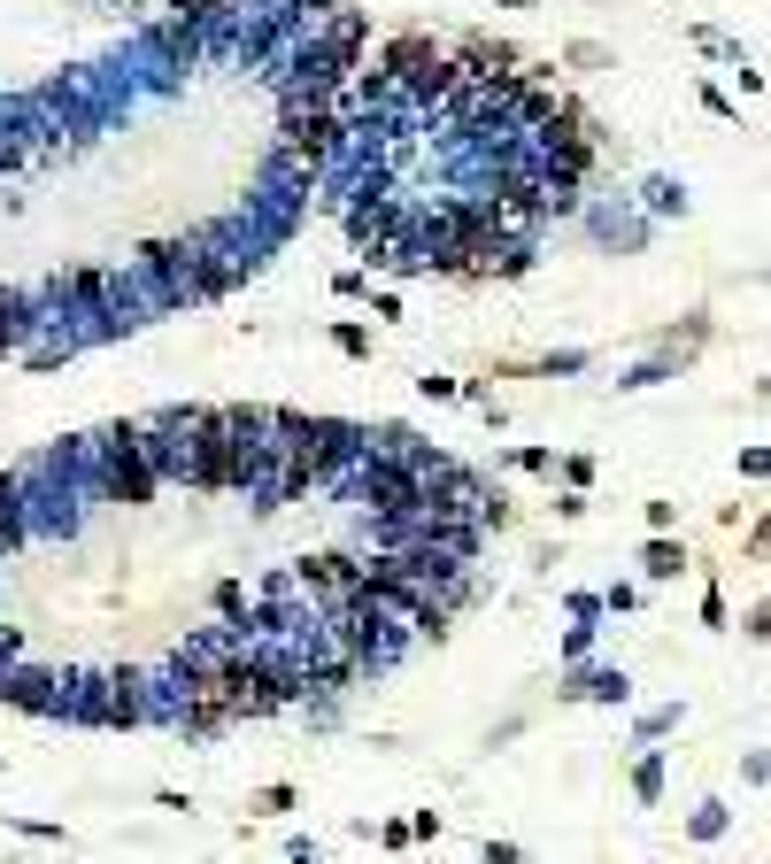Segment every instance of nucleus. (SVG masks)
I'll list each match as a JSON object with an SVG mask.
<instances>
[{
    "label": "nucleus",
    "instance_id": "f257e3e1",
    "mask_svg": "<svg viewBox=\"0 0 771 864\" xmlns=\"http://www.w3.org/2000/svg\"><path fill=\"white\" fill-rule=\"evenodd\" d=\"M85 479H93L109 502H124V510L154 502L162 464H154V448H148V425H109V433H93V448H85Z\"/></svg>",
    "mask_w": 771,
    "mask_h": 864
},
{
    "label": "nucleus",
    "instance_id": "f03ea898",
    "mask_svg": "<svg viewBox=\"0 0 771 864\" xmlns=\"http://www.w3.org/2000/svg\"><path fill=\"white\" fill-rule=\"evenodd\" d=\"M294 587L308 594V610L339 618L347 602H363V587H371V556H355V548H316V556L294 563Z\"/></svg>",
    "mask_w": 771,
    "mask_h": 864
},
{
    "label": "nucleus",
    "instance_id": "7ed1b4c3",
    "mask_svg": "<svg viewBox=\"0 0 771 864\" xmlns=\"http://www.w3.org/2000/svg\"><path fill=\"white\" fill-rule=\"evenodd\" d=\"M23 487H31L23 471H8V479H0V548H16V540H23V518H31Z\"/></svg>",
    "mask_w": 771,
    "mask_h": 864
},
{
    "label": "nucleus",
    "instance_id": "20e7f679",
    "mask_svg": "<svg viewBox=\"0 0 771 864\" xmlns=\"http://www.w3.org/2000/svg\"><path fill=\"white\" fill-rule=\"evenodd\" d=\"M433 62H440V54H433V39H394V47H386V70H394L402 85H417Z\"/></svg>",
    "mask_w": 771,
    "mask_h": 864
},
{
    "label": "nucleus",
    "instance_id": "39448f33",
    "mask_svg": "<svg viewBox=\"0 0 771 864\" xmlns=\"http://www.w3.org/2000/svg\"><path fill=\"white\" fill-rule=\"evenodd\" d=\"M23 325H31V302H23V294H0V355L23 347Z\"/></svg>",
    "mask_w": 771,
    "mask_h": 864
},
{
    "label": "nucleus",
    "instance_id": "423d86ee",
    "mask_svg": "<svg viewBox=\"0 0 771 864\" xmlns=\"http://www.w3.org/2000/svg\"><path fill=\"white\" fill-rule=\"evenodd\" d=\"M640 563H648V579H679V563H687V548H679V540H656V548H648Z\"/></svg>",
    "mask_w": 771,
    "mask_h": 864
},
{
    "label": "nucleus",
    "instance_id": "0eeeda50",
    "mask_svg": "<svg viewBox=\"0 0 771 864\" xmlns=\"http://www.w3.org/2000/svg\"><path fill=\"white\" fill-rule=\"evenodd\" d=\"M749 633H757V641H771V602L757 610V618H749Z\"/></svg>",
    "mask_w": 771,
    "mask_h": 864
},
{
    "label": "nucleus",
    "instance_id": "6e6552de",
    "mask_svg": "<svg viewBox=\"0 0 771 864\" xmlns=\"http://www.w3.org/2000/svg\"><path fill=\"white\" fill-rule=\"evenodd\" d=\"M749 548H757V556H771V518L757 525V540H749Z\"/></svg>",
    "mask_w": 771,
    "mask_h": 864
}]
</instances>
